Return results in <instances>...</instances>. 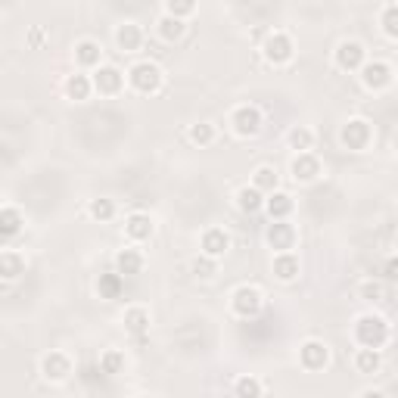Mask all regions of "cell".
Here are the masks:
<instances>
[{"label": "cell", "instance_id": "1", "mask_svg": "<svg viewBox=\"0 0 398 398\" xmlns=\"http://www.w3.org/2000/svg\"><path fill=\"white\" fill-rule=\"evenodd\" d=\"M354 336H358V343L364 349H383L389 343V324L376 314H364L358 321V327H354Z\"/></svg>", "mask_w": 398, "mask_h": 398}, {"label": "cell", "instance_id": "2", "mask_svg": "<svg viewBox=\"0 0 398 398\" xmlns=\"http://www.w3.org/2000/svg\"><path fill=\"white\" fill-rule=\"evenodd\" d=\"M131 84H134V91H140V93H156L162 88V72H159V66H153V62H140V66L131 69Z\"/></svg>", "mask_w": 398, "mask_h": 398}, {"label": "cell", "instance_id": "3", "mask_svg": "<svg viewBox=\"0 0 398 398\" xmlns=\"http://www.w3.org/2000/svg\"><path fill=\"white\" fill-rule=\"evenodd\" d=\"M262 50H265V60L274 62V66H280V62H289V60H293V41H289V34H284V32L267 34V41H265Z\"/></svg>", "mask_w": 398, "mask_h": 398}, {"label": "cell", "instance_id": "4", "mask_svg": "<svg viewBox=\"0 0 398 398\" xmlns=\"http://www.w3.org/2000/svg\"><path fill=\"white\" fill-rule=\"evenodd\" d=\"M262 293H258L256 286H240L234 293V311L240 317H258V311H262Z\"/></svg>", "mask_w": 398, "mask_h": 398}, {"label": "cell", "instance_id": "5", "mask_svg": "<svg viewBox=\"0 0 398 398\" xmlns=\"http://www.w3.org/2000/svg\"><path fill=\"white\" fill-rule=\"evenodd\" d=\"M299 361L305 371H324L330 361V349L324 343H317V339H311V343H305L299 349Z\"/></svg>", "mask_w": 398, "mask_h": 398}, {"label": "cell", "instance_id": "6", "mask_svg": "<svg viewBox=\"0 0 398 398\" xmlns=\"http://www.w3.org/2000/svg\"><path fill=\"white\" fill-rule=\"evenodd\" d=\"M234 131L240 137H256L262 131V112H258L256 106H240V110L234 112Z\"/></svg>", "mask_w": 398, "mask_h": 398}, {"label": "cell", "instance_id": "7", "mask_svg": "<svg viewBox=\"0 0 398 398\" xmlns=\"http://www.w3.org/2000/svg\"><path fill=\"white\" fill-rule=\"evenodd\" d=\"M41 371H44L47 380L60 383V380H66V376L72 373V361L62 352H50V354H44V361H41Z\"/></svg>", "mask_w": 398, "mask_h": 398}, {"label": "cell", "instance_id": "8", "mask_svg": "<svg viewBox=\"0 0 398 398\" xmlns=\"http://www.w3.org/2000/svg\"><path fill=\"white\" fill-rule=\"evenodd\" d=\"M336 66L352 72V69H361L364 66V47L358 44V41H345V44H339L336 50Z\"/></svg>", "mask_w": 398, "mask_h": 398}, {"label": "cell", "instance_id": "9", "mask_svg": "<svg viewBox=\"0 0 398 398\" xmlns=\"http://www.w3.org/2000/svg\"><path fill=\"white\" fill-rule=\"evenodd\" d=\"M343 143L349 150H364L367 143H371V125H367V121H361V119L349 121V125L343 128Z\"/></svg>", "mask_w": 398, "mask_h": 398}, {"label": "cell", "instance_id": "10", "mask_svg": "<svg viewBox=\"0 0 398 398\" xmlns=\"http://www.w3.org/2000/svg\"><path fill=\"white\" fill-rule=\"evenodd\" d=\"M361 72H364L361 78H364V84L371 91H383V88H389V81H392V69H389L386 62H367Z\"/></svg>", "mask_w": 398, "mask_h": 398}, {"label": "cell", "instance_id": "11", "mask_svg": "<svg viewBox=\"0 0 398 398\" xmlns=\"http://www.w3.org/2000/svg\"><path fill=\"white\" fill-rule=\"evenodd\" d=\"M267 243H271L274 249H280V252H289L293 249V243H296L293 224H286L284 218H280L277 224H271V227H267Z\"/></svg>", "mask_w": 398, "mask_h": 398}, {"label": "cell", "instance_id": "12", "mask_svg": "<svg viewBox=\"0 0 398 398\" xmlns=\"http://www.w3.org/2000/svg\"><path fill=\"white\" fill-rule=\"evenodd\" d=\"M321 175V162H317L311 153H299L293 159V178L302 180V184H308V180H314Z\"/></svg>", "mask_w": 398, "mask_h": 398}, {"label": "cell", "instance_id": "13", "mask_svg": "<svg viewBox=\"0 0 398 398\" xmlns=\"http://www.w3.org/2000/svg\"><path fill=\"white\" fill-rule=\"evenodd\" d=\"M202 252H206V256H212V258L224 256V252H227V234L218 230V227L206 230V234H202Z\"/></svg>", "mask_w": 398, "mask_h": 398}, {"label": "cell", "instance_id": "14", "mask_svg": "<svg viewBox=\"0 0 398 398\" xmlns=\"http://www.w3.org/2000/svg\"><path fill=\"white\" fill-rule=\"evenodd\" d=\"M93 88H97L100 93H119L121 91V72L119 69H100L97 78H93Z\"/></svg>", "mask_w": 398, "mask_h": 398}, {"label": "cell", "instance_id": "15", "mask_svg": "<svg viewBox=\"0 0 398 398\" xmlns=\"http://www.w3.org/2000/svg\"><path fill=\"white\" fill-rule=\"evenodd\" d=\"M125 230L131 240H150V237H153V218H150V215H131V218L125 221Z\"/></svg>", "mask_w": 398, "mask_h": 398}, {"label": "cell", "instance_id": "16", "mask_svg": "<svg viewBox=\"0 0 398 398\" xmlns=\"http://www.w3.org/2000/svg\"><path fill=\"white\" fill-rule=\"evenodd\" d=\"M115 41H119V47L121 50H140L143 44V32H140V25H134V22H125L115 32Z\"/></svg>", "mask_w": 398, "mask_h": 398}, {"label": "cell", "instance_id": "17", "mask_svg": "<svg viewBox=\"0 0 398 398\" xmlns=\"http://www.w3.org/2000/svg\"><path fill=\"white\" fill-rule=\"evenodd\" d=\"M97 289L103 299H119L121 289H125V274H100Z\"/></svg>", "mask_w": 398, "mask_h": 398}, {"label": "cell", "instance_id": "18", "mask_svg": "<svg viewBox=\"0 0 398 398\" xmlns=\"http://www.w3.org/2000/svg\"><path fill=\"white\" fill-rule=\"evenodd\" d=\"M115 267H119V274H140L143 267V256L137 249H121L119 256H115Z\"/></svg>", "mask_w": 398, "mask_h": 398}, {"label": "cell", "instance_id": "19", "mask_svg": "<svg viewBox=\"0 0 398 398\" xmlns=\"http://www.w3.org/2000/svg\"><path fill=\"white\" fill-rule=\"evenodd\" d=\"M25 271V258L19 256V252H13V249H6L4 256H0V274H4L6 280H13V277H19V274Z\"/></svg>", "mask_w": 398, "mask_h": 398}, {"label": "cell", "instance_id": "20", "mask_svg": "<svg viewBox=\"0 0 398 398\" xmlns=\"http://www.w3.org/2000/svg\"><path fill=\"white\" fill-rule=\"evenodd\" d=\"M274 274H277L280 280H293L296 274H299V258H296L293 252H280V256L274 258Z\"/></svg>", "mask_w": 398, "mask_h": 398}, {"label": "cell", "instance_id": "21", "mask_svg": "<svg viewBox=\"0 0 398 398\" xmlns=\"http://www.w3.org/2000/svg\"><path fill=\"white\" fill-rule=\"evenodd\" d=\"M91 91H93V81L88 75H69L66 78V93L72 100H88Z\"/></svg>", "mask_w": 398, "mask_h": 398}, {"label": "cell", "instance_id": "22", "mask_svg": "<svg viewBox=\"0 0 398 398\" xmlns=\"http://www.w3.org/2000/svg\"><path fill=\"white\" fill-rule=\"evenodd\" d=\"M237 206H240L243 212H258V208L265 206L262 190H258V187H243V190L237 193Z\"/></svg>", "mask_w": 398, "mask_h": 398}, {"label": "cell", "instance_id": "23", "mask_svg": "<svg viewBox=\"0 0 398 398\" xmlns=\"http://www.w3.org/2000/svg\"><path fill=\"white\" fill-rule=\"evenodd\" d=\"M125 327L134 333V336H143L150 327V314H147V308H131L125 314Z\"/></svg>", "mask_w": 398, "mask_h": 398}, {"label": "cell", "instance_id": "24", "mask_svg": "<svg viewBox=\"0 0 398 398\" xmlns=\"http://www.w3.org/2000/svg\"><path fill=\"white\" fill-rule=\"evenodd\" d=\"M19 227H22V215H19L13 206H6L4 212H0V234L13 237V234H19Z\"/></svg>", "mask_w": 398, "mask_h": 398}, {"label": "cell", "instance_id": "25", "mask_svg": "<svg viewBox=\"0 0 398 398\" xmlns=\"http://www.w3.org/2000/svg\"><path fill=\"white\" fill-rule=\"evenodd\" d=\"M159 34H162V41H178L180 34H184V19L162 16V19H159Z\"/></svg>", "mask_w": 398, "mask_h": 398}, {"label": "cell", "instance_id": "26", "mask_svg": "<svg viewBox=\"0 0 398 398\" xmlns=\"http://www.w3.org/2000/svg\"><path fill=\"white\" fill-rule=\"evenodd\" d=\"M354 367L361 373H376L380 371V349H361L358 358H354Z\"/></svg>", "mask_w": 398, "mask_h": 398}, {"label": "cell", "instance_id": "27", "mask_svg": "<svg viewBox=\"0 0 398 398\" xmlns=\"http://www.w3.org/2000/svg\"><path fill=\"white\" fill-rule=\"evenodd\" d=\"M267 212H271V218H286L289 212H293V199L286 197V193H271V199H267Z\"/></svg>", "mask_w": 398, "mask_h": 398}, {"label": "cell", "instance_id": "28", "mask_svg": "<svg viewBox=\"0 0 398 398\" xmlns=\"http://www.w3.org/2000/svg\"><path fill=\"white\" fill-rule=\"evenodd\" d=\"M100 53H103V50L93 44V41H81V44L75 47V60L81 62V66H97V62H100Z\"/></svg>", "mask_w": 398, "mask_h": 398}, {"label": "cell", "instance_id": "29", "mask_svg": "<svg viewBox=\"0 0 398 398\" xmlns=\"http://www.w3.org/2000/svg\"><path fill=\"white\" fill-rule=\"evenodd\" d=\"M100 371H103V373H121V371H125V354L110 349L103 358H100Z\"/></svg>", "mask_w": 398, "mask_h": 398}, {"label": "cell", "instance_id": "30", "mask_svg": "<svg viewBox=\"0 0 398 398\" xmlns=\"http://www.w3.org/2000/svg\"><path fill=\"white\" fill-rule=\"evenodd\" d=\"M311 140H314V137H311L308 128H293V131H289V147L299 150V153L311 150Z\"/></svg>", "mask_w": 398, "mask_h": 398}, {"label": "cell", "instance_id": "31", "mask_svg": "<svg viewBox=\"0 0 398 398\" xmlns=\"http://www.w3.org/2000/svg\"><path fill=\"white\" fill-rule=\"evenodd\" d=\"M115 215V206L110 199H93L91 202V218H97V221H110Z\"/></svg>", "mask_w": 398, "mask_h": 398}, {"label": "cell", "instance_id": "32", "mask_svg": "<svg viewBox=\"0 0 398 398\" xmlns=\"http://www.w3.org/2000/svg\"><path fill=\"white\" fill-rule=\"evenodd\" d=\"M212 137H215V128H212V125H206V121H199V125H193V128H190V140H193V143H199V147L212 143Z\"/></svg>", "mask_w": 398, "mask_h": 398}, {"label": "cell", "instance_id": "33", "mask_svg": "<svg viewBox=\"0 0 398 398\" xmlns=\"http://www.w3.org/2000/svg\"><path fill=\"white\" fill-rule=\"evenodd\" d=\"M256 187L258 190H271L274 193V187H277V171L274 168H258L256 171Z\"/></svg>", "mask_w": 398, "mask_h": 398}, {"label": "cell", "instance_id": "34", "mask_svg": "<svg viewBox=\"0 0 398 398\" xmlns=\"http://www.w3.org/2000/svg\"><path fill=\"white\" fill-rule=\"evenodd\" d=\"M193 10H197V0H168V16L184 19V16H190Z\"/></svg>", "mask_w": 398, "mask_h": 398}, {"label": "cell", "instance_id": "35", "mask_svg": "<svg viewBox=\"0 0 398 398\" xmlns=\"http://www.w3.org/2000/svg\"><path fill=\"white\" fill-rule=\"evenodd\" d=\"M383 32L389 38H398V6H386V13H383Z\"/></svg>", "mask_w": 398, "mask_h": 398}, {"label": "cell", "instance_id": "36", "mask_svg": "<svg viewBox=\"0 0 398 398\" xmlns=\"http://www.w3.org/2000/svg\"><path fill=\"white\" fill-rule=\"evenodd\" d=\"M265 389H262V383L258 380H249V376H246V380H240L237 383V395H262Z\"/></svg>", "mask_w": 398, "mask_h": 398}, {"label": "cell", "instance_id": "37", "mask_svg": "<svg viewBox=\"0 0 398 398\" xmlns=\"http://www.w3.org/2000/svg\"><path fill=\"white\" fill-rule=\"evenodd\" d=\"M361 296L371 299V302H383V299H386V289H383L380 284H364V286H361Z\"/></svg>", "mask_w": 398, "mask_h": 398}, {"label": "cell", "instance_id": "38", "mask_svg": "<svg viewBox=\"0 0 398 398\" xmlns=\"http://www.w3.org/2000/svg\"><path fill=\"white\" fill-rule=\"evenodd\" d=\"M193 271H197L199 277H212V274H215V262H212V256L197 258V262H193Z\"/></svg>", "mask_w": 398, "mask_h": 398}, {"label": "cell", "instance_id": "39", "mask_svg": "<svg viewBox=\"0 0 398 398\" xmlns=\"http://www.w3.org/2000/svg\"><path fill=\"white\" fill-rule=\"evenodd\" d=\"M383 271H386V280H389V284H398V256H395V258H389Z\"/></svg>", "mask_w": 398, "mask_h": 398}, {"label": "cell", "instance_id": "40", "mask_svg": "<svg viewBox=\"0 0 398 398\" xmlns=\"http://www.w3.org/2000/svg\"><path fill=\"white\" fill-rule=\"evenodd\" d=\"M395 150H398V137H395Z\"/></svg>", "mask_w": 398, "mask_h": 398}, {"label": "cell", "instance_id": "41", "mask_svg": "<svg viewBox=\"0 0 398 398\" xmlns=\"http://www.w3.org/2000/svg\"><path fill=\"white\" fill-rule=\"evenodd\" d=\"M395 246H398V243H395Z\"/></svg>", "mask_w": 398, "mask_h": 398}]
</instances>
